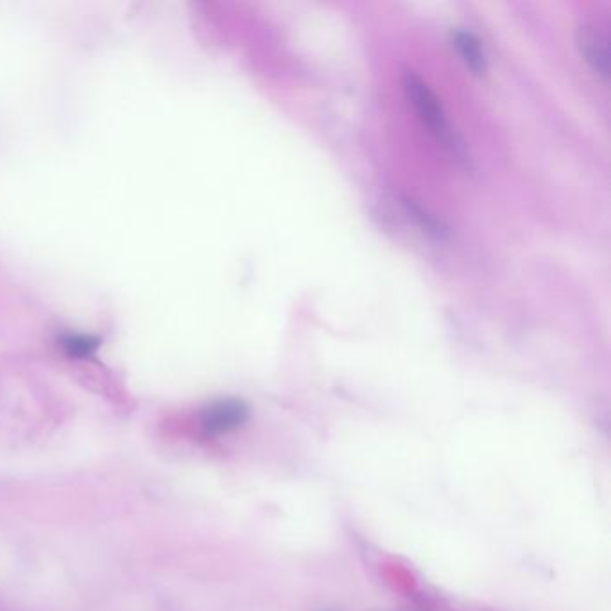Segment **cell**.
I'll use <instances>...</instances> for the list:
<instances>
[{"label": "cell", "mask_w": 611, "mask_h": 611, "mask_svg": "<svg viewBox=\"0 0 611 611\" xmlns=\"http://www.w3.org/2000/svg\"><path fill=\"white\" fill-rule=\"evenodd\" d=\"M404 90L409 103L413 104L414 112L418 113L423 126H427L434 137L438 138L443 146L447 147L459 162H466L465 146L461 138L457 137L456 131L448 124L447 115L443 106L438 101L436 94L432 92L429 85L414 72H405Z\"/></svg>", "instance_id": "1"}, {"label": "cell", "mask_w": 611, "mask_h": 611, "mask_svg": "<svg viewBox=\"0 0 611 611\" xmlns=\"http://www.w3.org/2000/svg\"><path fill=\"white\" fill-rule=\"evenodd\" d=\"M577 44L586 63L592 67L597 76L606 81L610 74V52L606 36L595 27L583 26L577 29Z\"/></svg>", "instance_id": "3"}, {"label": "cell", "mask_w": 611, "mask_h": 611, "mask_svg": "<svg viewBox=\"0 0 611 611\" xmlns=\"http://www.w3.org/2000/svg\"><path fill=\"white\" fill-rule=\"evenodd\" d=\"M250 418V407L239 398H224L207 405L201 413V429L207 436L219 438L239 431Z\"/></svg>", "instance_id": "2"}, {"label": "cell", "mask_w": 611, "mask_h": 611, "mask_svg": "<svg viewBox=\"0 0 611 611\" xmlns=\"http://www.w3.org/2000/svg\"><path fill=\"white\" fill-rule=\"evenodd\" d=\"M452 42L456 47L459 56L463 58L466 67L474 72L475 76H484L488 65H486V56L481 49V42L468 31H456L452 35Z\"/></svg>", "instance_id": "4"}, {"label": "cell", "mask_w": 611, "mask_h": 611, "mask_svg": "<svg viewBox=\"0 0 611 611\" xmlns=\"http://www.w3.org/2000/svg\"><path fill=\"white\" fill-rule=\"evenodd\" d=\"M61 346L69 357L85 359V357H90L97 352V348L101 346V341L97 337L87 336V334H70L61 341Z\"/></svg>", "instance_id": "5"}]
</instances>
